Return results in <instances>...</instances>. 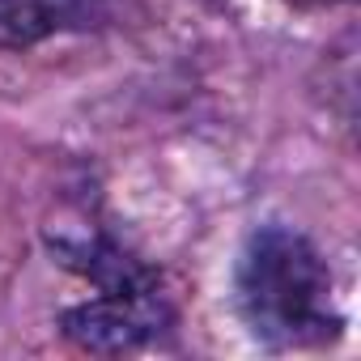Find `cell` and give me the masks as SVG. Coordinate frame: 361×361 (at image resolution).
<instances>
[{"label": "cell", "instance_id": "cell-1", "mask_svg": "<svg viewBox=\"0 0 361 361\" xmlns=\"http://www.w3.org/2000/svg\"><path fill=\"white\" fill-rule=\"evenodd\" d=\"M47 251L94 293L60 314V331L85 353H132L170 331L174 310L161 272L85 213L47 226Z\"/></svg>", "mask_w": 361, "mask_h": 361}, {"label": "cell", "instance_id": "cell-2", "mask_svg": "<svg viewBox=\"0 0 361 361\" xmlns=\"http://www.w3.org/2000/svg\"><path fill=\"white\" fill-rule=\"evenodd\" d=\"M234 310L272 353L319 348L344 331L323 251L293 226H259L234 259Z\"/></svg>", "mask_w": 361, "mask_h": 361}, {"label": "cell", "instance_id": "cell-3", "mask_svg": "<svg viewBox=\"0 0 361 361\" xmlns=\"http://www.w3.org/2000/svg\"><path fill=\"white\" fill-rule=\"evenodd\" d=\"M111 18V0H0V47H39L60 35H90Z\"/></svg>", "mask_w": 361, "mask_h": 361}, {"label": "cell", "instance_id": "cell-4", "mask_svg": "<svg viewBox=\"0 0 361 361\" xmlns=\"http://www.w3.org/2000/svg\"><path fill=\"white\" fill-rule=\"evenodd\" d=\"M293 9H331V5H348V0H285Z\"/></svg>", "mask_w": 361, "mask_h": 361}]
</instances>
